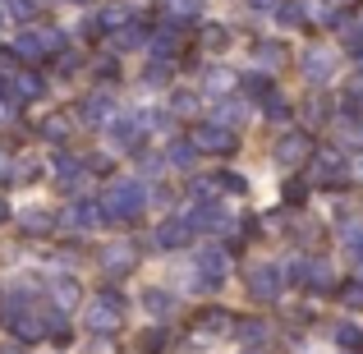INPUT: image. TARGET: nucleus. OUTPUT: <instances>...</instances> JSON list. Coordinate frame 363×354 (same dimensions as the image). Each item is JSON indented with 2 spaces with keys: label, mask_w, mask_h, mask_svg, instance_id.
<instances>
[{
  "label": "nucleus",
  "mask_w": 363,
  "mask_h": 354,
  "mask_svg": "<svg viewBox=\"0 0 363 354\" xmlns=\"http://www.w3.org/2000/svg\"><path fill=\"white\" fill-rule=\"evenodd\" d=\"M166 157H170V166L189 170V166L198 161V143H194V138H179V143H170V152H166Z\"/></svg>",
  "instance_id": "dca6fc26"
},
{
  "label": "nucleus",
  "mask_w": 363,
  "mask_h": 354,
  "mask_svg": "<svg viewBox=\"0 0 363 354\" xmlns=\"http://www.w3.org/2000/svg\"><path fill=\"white\" fill-rule=\"evenodd\" d=\"M170 14H175V18H194L198 14V0H170Z\"/></svg>",
  "instance_id": "bb28decb"
},
{
  "label": "nucleus",
  "mask_w": 363,
  "mask_h": 354,
  "mask_svg": "<svg viewBox=\"0 0 363 354\" xmlns=\"http://www.w3.org/2000/svg\"><path fill=\"white\" fill-rule=\"evenodd\" d=\"M143 129H147V120L143 116H111L106 124V133H111V143H116L120 152H129V148H138V138H143Z\"/></svg>",
  "instance_id": "423d86ee"
},
{
  "label": "nucleus",
  "mask_w": 363,
  "mask_h": 354,
  "mask_svg": "<svg viewBox=\"0 0 363 354\" xmlns=\"http://www.w3.org/2000/svg\"><path fill=\"white\" fill-rule=\"evenodd\" d=\"M133 262H138V248H133L129 239H120V244L101 248V272H106V276H129Z\"/></svg>",
  "instance_id": "0eeeda50"
},
{
  "label": "nucleus",
  "mask_w": 363,
  "mask_h": 354,
  "mask_svg": "<svg viewBox=\"0 0 363 354\" xmlns=\"http://www.w3.org/2000/svg\"><path fill=\"white\" fill-rule=\"evenodd\" d=\"M244 116H248V111L235 106V101H230V106H221V124H244Z\"/></svg>",
  "instance_id": "cd10ccee"
},
{
  "label": "nucleus",
  "mask_w": 363,
  "mask_h": 354,
  "mask_svg": "<svg viewBox=\"0 0 363 354\" xmlns=\"http://www.w3.org/2000/svg\"><path fill=\"white\" fill-rule=\"evenodd\" d=\"M138 166H143V175H157V170H161V166H166V161H161V157H157V152H152V157H143V161H138Z\"/></svg>",
  "instance_id": "2f4dec72"
},
{
  "label": "nucleus",
  "mask_w": 363,
  "mask_h": 354,
  "mask_svg": "<svg viewBox=\"0 0 363 354\" xmlns=\"http://www.w3.org/2000/svg\"><path fill=\"white\" fill-rule=\"evenodd\" d=\"M225 272H230V262H225L221 248H203V253L189 262V290H216V285L225 281Z\"/></svg>",
  "instance_id": "f03ea898"
},
{
  "label": "nucleus",
  "mask_w": 363,
  "mask_h": 354,
  "mask_svg": "<svg viewBox=\"0 0 363 354\" xmlns=\"http://www.w3.org/2000/svg\"><path fill=\"white\" fill-rule=\"evenodd\" d=\"M0 120H5V101H0Z\"/></svg>",
  "instance_id": "e433bc0d"
},
{
  "label": "nucleus",
  "mask_w": 363,
  "mask_h": 354,
  "mask_svg": "<svg viewBox=\"0 0 363 354\" xmlns=\"http://www.w3.org/2000/svg\"><path fill=\"white\" fill-rule=\"evenodd\" d=\"M42 138H51V143H65V138H69V120H65V116H51V120L42 124Z\"/></svg>",
  "instance_id": "a211bd4d"
},
{
  "label": "nucleus",
  "mask_w": 363,
  "mask_h": 354,
  "mask_svg": "<svg viewBox=\"0 0 363 354\" xmlns=\"http://www.w3.org/2000/svg\"><path fill=\"white\" fill-rule=\"evenodd\" d=\"M37 175V161H18V179H33Z\"/></svg>",
  "instance_id": "473e14b6"
},
{
  "label": "nucleus",
  "mask_w": 363,
  "mask_h": 354,
  "mask_svg": "<svg viewBox=\"0 0 363 354\" xmlns=\"http://www.w3.org/2000/svg\"><path fill=\"white\" fill-rule=\"evenodd\" d=\"M51 299L60 304V309L79 304V281H74V276H55V281H51Z\"/></svg>",
  "instance_id": "f3484780"
},
{
  "label": "nucleus",
  "mask_w": 363,
  "mask_h": 354,
  "mask_svg": "<svg viewBox=\"0 0 363 354\" xmlns=\"http://www.w3.org/2000/svg\"><path fill=\"white\" fill-rule=\"evenodd\" d=\"M147 189L138 184V179H116V184L106 189V194H101V216H106V221H138L143 216V207H147Z\"/></svg>",
  "instance_id": "f257e3e1"
},
{
  "label": "nucleus",
  "mask_w": 363,
  "mask_h": 354,
  "mask_svg": "<svg viewBox=\"0 0 363 354\" xmlns=\"http://www.w3.org/2000/svg\"><path fill=\"white\" fill-rule=\"evenodd\" d=\"M281 60H285V51L276 42H262V46H257V65H281Z\"/></svg>",
  "instance_id": "412c9836"
},
{
  "label": "nucleus",
  "mask_w": 363,
  "mask_h": 354,
  "mask_svg": "<svg viewBox=\"0 0 363 354\" xmlns=\"http://www.w3.org/2000/svg\"><path fill=\"white\" fill-rule=\"evenodd\" d=\"M276 18L294 28V23H303V9H299V5H281V14H276Z\"/></svg>",
  "instance_id": "c85d7f7f"
},
{
  "label": "nucleus",
  "mask_w": 363,
  "mask_h": 354,
  "mask_svg": "<svg viewBox=\"0 0 363 354\" xmlns=\"http://www.w3.org/2000/svg\"><path fill=\"white\" fill-rule=\"evenodd\" d=\"M230 74H225V70H212V74H207V92H230Z\"/></svg>",
  "instance_id": "5701e85b"
},
{
  "label": "nucleus",
  "mask_w": 363,
  "mask_h": 354,
  "mask_svg": "<svg viewBox=\"0 0 363 354\" xmlns=\"http://www.w3.org/2000/svg\"><path fill=\"white\" fill-rule=\"evenodd\" d=\"M189 235H194V226L179 216V221H161L157 235H152V244L157 248H179V244H189Z\"/></svg>",
  "instance_id": "9b49d317"
},
{
  "label": "nucleus",
  "mask_w": 363,
  "mask_h": 354,
  "mask_svg": "<svg viewBox=\"0 0 363 354\" xmlns=\"http://www.w3.org/2000/svg\"><path fill=\"white\" fill-rule=\"evenodd\" d=\"M203 42L212 46V51H221V46L230 42V33H225V28H216V23H212V28H203Z\"/></svg>",
  "instance_id": "4be33fe9"
},
{
  "label": "nucleus",
  "mask_w": 363,
  "mask_h": 354,
  "mask_svg": "<svg viewBox=\"0 0 363 354\" xmlns=\"http://www.w3.org/2000/svg\"><path fill=\"white\" fill-rule=\"evenodd\" d=\"M120 322H124V299H120V294H97V299L83 309V327L97 331V336L120 331Z\"/></svg>",
  "instance_id": "7ed1b4c3"
},
{
  "label": "nucleus",
  "mask_w": 363,
  "mask_h": 354,
  "mask_svg": "<svg viewBox=\"0 0 363 354\" xmlns=\"http://www.w3.org/2000/svg\"><path fill=\"white\" fill-rule=\"evenodd\" d=\"M345 170H350V166H345V157H340V152H322V161L313 166V175H318L322 184H331V179H340Z\"/></svg>",
  "instance_id": "2eb2a0df"
},
{
  "label": "nucleus",
  "mask_w": 363,
  "mask_h": 354,
  "mask_svg": "<svg viewBox=\"0 0 363 354\" xmlns=\"http://www.w3.org/2000/svg\"><path fill=\"white\" fill-rule=\"evenodd\" d=\"M23 226H28V231H46V226H51V216L37 212V207H28V212H23Z\"/></svg>",
  "instance_id": "a878e982"
},
{
  "label": "nucleus",
  "mask_w": 363,
  "mask_h": 354,
  "mask_svg": "<svg viewBox=\"0 0 363 354\" xmlns=\"http://www.w3.org/2000/svg\"><path fill=\"white\" fill-rule=\"evenodd\" d=\"M281 285H285V276H281V267H276V262H257V267H248V294H253V299L272 304L276 294H281Z\"/></svg>",
  "instance_id": "20e7f679"
},
{
  "label": "nucleus",
  "mask_w": 363,
  "mask_h": 354,
  "mask_svg": "<svg viewBox=\"0 0 363 354\" xmlns=\"http://www.w3.org/2000/svg\"><path fill=\"white\" fill-rule=\"evenodd\" d=\"M143 309H147L152 318H170V313H175V294L161 290V285H147V290H143Z\"/></svg>",
  "instance_id": "4468645a"
},
{
  "label": "nucleus",
  "mask_w": 363,
  "mask_h": 354,
  "mask_svg": "<svg viewBox=\"0 0 363 354\" xmlns=\"http://www.w3.org/2000/svg\"><path fill=\"white\" fill-rule=\"evenodd\" d=\"M5 216H9V207H5V203H0V221H5Z\"/></svg>",
  "instance_id": "f704fd0d"
},
{
  "label": "nucleus",
  "mask_w": 363,
  "mask_h": 354,
  "mask_svg": "<svg viewBox=\"0 0 363 354\" xmlns=\"http://www.w3.org/2000/svg\"><path fill=\"white\" fill-rule=\"evenodd\" d=\"M345 304H350V309H359V313H363V285H350V290H345Z\"/></svg>",
  "instance_id": "7c9ffc66"
},
{
  "label": "nucleus",
  "mask_w": 363,
  "mask_h": 354,
  "mask_svg": "<svg viewBox=\"0 0 363 354\" xmlns=\"http://www.w3.org/2000/svg\"><path fill=\"white\" fill-rule=\"evenodd\" d=\"M0 354H18V345H9V350H0Z\"/></svg>",
  "instance_id": "c9c22d12"
},
{
  "label": "nucleus",
  "mask_w": 363,
  "mask_h": 354,
  "mask_svg": "<svg viewBox=\"0 0 363 354\" xmlns=\"http://www.w3.org/2000/svg\"><path fill=\"white\" fill-rule=\"evenodd\" d=\"M299 70H303V79H308V83H327L331 74H336V55H331L327 46H313V51L299 60Z\"/></svg>",
  "instance_id": "1a4fd4ad"
},
{
  "label": "nucleus",
  "mask_w": 363,
  "mask_h": 354,
  "mask_svg": "<svg viewBox=\"0 0 363 354\" xmlns=\"http://www.w3.org/2000/svg\"><path fill=\"white\" fill-rule=\"evenodd\" d=\"M0 5H5V14H9V18L28 23V18H33V9H37V0H0Z\"/></svg>",
  "instance_id": "6ab92c4d"
},
{
  "label": "nucleus",
  "mask_w": 363,
  "mask_h": 354,
  "mask_svg": "<svg viewBox=\"0 0 363 354\" xmlns=\"http://www.w3.org/2000/svg\"><path fill=\"white\" fill-rule=\"evenodd\" d=\"M97 221H101L97 203H69V212H65V231H92Z\"/></svg>",
  "instance_id": "f8f14e48"
},
{
  "label": "nucleus",
  "mask_w": 363,
  "mask_h": 354,
  "mask_svg": "<svg viewBox=\"0 0 363 354\" xmlns=\"http://www.w3.org/2000/svg\"><path fill=\"white\" fill-rule=\"evenodd\" d=\"M240 341H244V345H262L267 327H262V322H240Z\"/></svg>",
  "instance_id": "aec40b11"
},
{
  "label": "nucleus",
  "mask_w": 363,
  "mask_h": 354,
  "mask_svg": "<svg viewBox=\"0 0 363 354\" xmlns=\"http://www.w3.org/2000/svg\"><path fill=\"white\" fill-rule=\"evenodd\" d=\"M60 42H65V37L55 33V28H46V33H23L14 46H18V55L37 60V55H55V51H60Z\"/></svg>",
  "instance_id": "6e6552de"
},
{
  "label": "nucleus",
  "mask_w": 363,
  "mask_h": 354,
  "mask_svg": "<svg viewBox=\"0 0 363 354\" xmlns=\"http://www.w3.org/2000/svg\"><path fill=\"white\" fill-rule=\"evenodd\" d=\"M303 157H308V138H303V133H285V138L276 143V161H285V166H299Z\"/></svg>",
  "instance_id": "ddd939ff"
},
{
  "label": "nucleus",
  "mask_w": 363,
  "mask_h": 354,
  "mask_svg": "<svg viewBox=\"0 0 363 354\" xmlns=\"http://www.w3.org/2000/svg\"><path fill=\"white\" fill-rule=\"evenodd\" d=\"M194 143H198V152H216V157H225V152H235V133L225 129L221 120H207V124H198Z\"/></svg>",
  "instance_id": "39448f33"
},
{
  "label": "nucleus",
  "mask_w": 363,
  "mask_h": 354,
  "mask_svg": "<svg viewBox=\"0 0 363 354\" xmlns=\"http://www.w3.org/2000/svg\"><path fill=\"white\" fill-rule=\"evenodd\" d=\"M9 175V157H5V152H0V179H5Z\"/></svg>",
  "instance_id": "72a5a7b5"
},
{
  "label": "nucleus",
  "mask_w": 363,
  "mask_h": 354,
  "mask_svg": "<svg viewBox=\"0 0 363 354\" xmlns=\"http://www.w3.org/2000/svg\"><path fill=\"white\" fill-rule=\"evenodd\" d=\"M143 350H147V354L166 350V336H161V331H147V336H143Z\"/></svg>",
  "instance_id": "c756f323"
},
{
  "label": "nucleus",
  "mask_w": 363,
  "mask_h": 354,
  "mask_svg": "<svg viewBox=\"0 0 363 354\" xmlns=\"http://www.w3.org/2000/svg\"><path fill=\"white\" fill-rule=\"evenodd\" d=\"M354 170H359V175H363V161H359V166H354Z\"/></svg>",
  "instance_id": "4c0bfd02"
},
{
  "label": "nucleus",
  "mask_w": 363,
  "mask_h": 354,
  "mask_svg": "<svg viewBox=\"0 0 363 354\" xmlns=\"http://www.w3.org/2000/svg\"><path fill=\"white\" fill-rule=\"evenodd\" d=\"M345 253L363 258V226H350V231H345Z\"/></svg>",
  "instance_id": "b1692460"
},
{
  "label": "nucleus",
  "mask_w": 363,
  "mask_h": 354,
  "mask_svg": "<svg viewBox=\"0 0 363 354\" xmlns=\"http://www.w3.org/2000/svg\"><path fill=\"white\" fill-rule=\"evenodd\" d=\"M336 341H340V345H363V331L350 327V322H340V327H336Z\"/></svg>",
  "instance_id": "393cba45"
},
{
  "label": "nucleus",
  "mask_w": 363,
  "mask_h": 354,
  "mask_svg": "<svg viewBox=\"0 0 363 354\" xmlns=\"http://www.w3.org/2000/svg\"><path fill=\"white\" fill-rule=\"evenodd\" d=\"M116 116V101L106 97V92H88V97L79 101V120L83 124H101V120H111Z\"/></svg>",
  "instance_id": "9d476101"
}]
</instances>
